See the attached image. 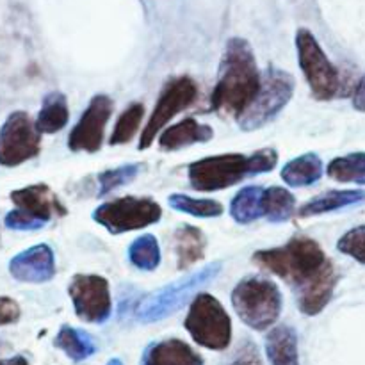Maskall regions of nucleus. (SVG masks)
Returning <instances> with one entry per match:
<instances>
[{
    "instance_id": "1",
    "label": "nucleus",
    "mask_w": 365,
    "mask_h": 365,
    "mask_svg": "<svg viewBox=\"0 0 365 365\" xmlns=\"http://www.w3.org/2000/svg\"><path fill=\"white\" fill-rule=\"evenodd\" d=\"M253 262L277 274L294 291L299 312L317 316L334 298L339 274L319 242L307 235H294L284 246L260 250Z\"/></svg>"
},
{
    "instance_id": "2",
    "label": "nucleus",
    "mask_w": 365,
    "mask_h": 365,
    "mask_svg": "<svg viewBox=\"0 0 365 365\" xmlns=\"http://www.w3.org/2000/svg\"><path fill=\"white\" fill-rule=\"evenodd\" d=\"M260 82L262 75L252 45L245 38H230L221 56L210 107L221 116H234L237 120L257 96Z\"/></svg>"
},
{
    "instance_id": "3",
    "label": "nucleus",
    "mask_w": 365,
    "mask_h": 365,
    "mask_svg": "<svg viewBox=\"0 0 365 365\" xmlns=\"http://www.w3.org/2000/svg\"><path fill=\"white\" fill-rule=\"evenodd\" d=\"M278 152L274 148H260L257 152L223 153L195 160L187 168L189 185L200 192L223 191L250 177L269 173L277 168Z\"/></svg>"
},
{
    "instance_id": "4",
    "label": "nucleus",
    "mask_w": 365,
    "mask_h": 365,
    "mask_svg": "<svg viewBox=\"0 0 365 365\" xmlns=\"http://www.w3.org/2000/svg\"><path fill=\"white\" fill-rule=\"evenodd\" d=\"M221 267H223V262L216 260V262L187 274V277L175 282V284H170L166 287L159 289V291L146 294L135 305V319L143 324H150L177 314L182 307L187 305L191 299H195V294L198 292L200 287L209 284L210 280H214L221 273Z\"/></svg>"
},
{
    "instance_id": "5",
    "label": "nucleus",
    "mask_w": 365,
    "mask_h": 365,
    "mask_svg": "<svg viewBox=\"0 0 365 365\" xmlns=\"http://www.w3.org/2000/svg\"><path fill=\"white\" fill-rule=\"evenodd\" d=\"M232 307L239 319L252 330H269L284 307L280 287L262 277H248L232 291Z\"/></svg>"
},
{
    "instance_id": "6",
    "label": "nucleus",
    "mask_w": 365,
    "mask_h": 365,
    "mask_svg": "<svg viewBox=\"0 0 365 365\" xmlns=\"http://www.w3.org/2000/svg\"><path fill=\"white\" fill-rule=\"evenodd\" d=\"M296 82L291 73L277 66H267L262 73L260 89L248 109L237 118L241 130H259L285 109L294 95Z\"/></svg>"
},
{
    "instance_id": "7",
    "label": "nucleus",
    "mask_w": 365,
    "mask_h": 365,
    "mask_svg": "<svg viewBox=\"0 0 365 365\" xmlns=\"http://www.w3.org/2000/svg\"><path fill=\"white\" fill-rule=\"evenodd\" d=\"M184 327L192 341L205 349L223 351L232 342V319L212 294H196L189 307Z\"/></svg>"
},
{
    "instance_id": "8",
    "label": "nucleus",
    "mask_w": 365,
    "mask_h": 365,
    "mask_svg": "<svg viewBox=\"0 0 365 365\" xmlns=\"http://www.w3.org/2000/svg\"><path fill=\"white\" fill-rule=\"evenodd\" d=\"M296 50H298L299 68L305 75L314 98L321 102L334 100L341 91V73L337 66L328 59L323 46L309 29H298Z\"/></svg>"
},
{
    "instance_id": "9",
    "label": "nucleus",
    "mask_w": 365,
    "mask_h": 365,
    "mask_svg": "<svg viewBox=\"0 0 365 365\" xmlns=\"http://www.w3.org/2000/svg\"><path fill=\"white\" fill-rule=\"evenodd\" d=\"M163 217V209L152 198L123 196L102 203L93 210V221L106 228L109 234L120 235L125 232L141 230L155 225Z\"/></svg>"
},
{
    "instance_id": "10",
    "label": "nucleus",
    "mask_w": 365,
    "mask_h": 365,
    "mask_svg": "<svg viewBox=\"0 0 365 365\" xmlns=\"http://www.w3.org/2000/svg\"><path fill=\"white\" fill-rule=\"evenodd\" d=\"M196 95H198V86L191 77L182 75V77L170 78L160 91L148 123L143 128L138 148L148 150L155 143L159 132L164 130L170 120H173L180 110L187 109L196 100Z\"/></svg>"
},
{
    "instance_id": "11",
    "label": "nucleus",
    "mask_w": 365,
    "mask_h": 365,
    "mask_svg": "<svg viewBox=\"0 0 365 365\" xmlns=\"http://www.w3.org/2000/svg\"><path fill=\"white\" fill-rule=\"evenodd\" d=\"M41 152V132L25 110H14L0 127V166L14 168Z\"/></svg>"
},
{
    "instance_id": "12",
    "label": "nucleus",
    "mask_w": 365,
    "mask_h": 365,
    "mask_svg": "<svg viewBox=\"0 0 365 365\" xmlns=\"http://www.w3.org/2000/svg\"><path fill=\"white\" fill-rule=\"evenodd\" d=\"M77 317L89 324H103L113 314L109 282L100 274H75L68 285Z\"/></svg>"
},
{
    "instance_id": "13",
    "label": "nucleus",
    "mask_w": 365,
    "mask_h": 365,
    "mask_svg": "<svg viewBox=\"0 0 365 365\" xmlns=\"http://www.w3.org/2000/svg\"><path fill=\"white\" fill-rule=\"evenodd\" d=\"M114 102L107 95H95L88 103L77 125L68 135V148L71 152L96 153L102 148L106 127L113 116Z\"/></svg>"
},
{
    "instance_id": "14",
    "label": "nucleus",
    "mask_w": 365,
    "mask_h": 365,
    "mask_svg": "<svg viewBox=\"0 0 365 365\" xmlns=\"http://www.w3.org/2000/svg\"><path fill=\"white\" fill-rule=\"evenodd\" d=\"M11 202L16 205L18 210L31 216L43 227L48 221L64 217L68 214V209L63 205L59 196L46 184H32L27 187L16 189L11 192Z\"/></svg>"
},
{
    "instance_id": "15",
    "label": "nucleus",
    "mask_w": 365,
    "mask_h": 365,
    "mask_svg": "<svg viewBox=\"0 0 365 365\" xmlns=\"http://www.w3.org/2000/svg\"><path fill=\"white\" fill-rule=\"evenodd\" d=\"M9 273L24 284H45L56 277V257L48 245H36L18 253L9 262Z\"/></svg>"
},
{
    "instance_id": "16",
    "label": "nucleus",
    "mask_w": 365,
    "mask_h": 365,
    "mask_svg": "<svg viewBox=\"0 0 365 365\" xmlns=\"http://www.w3.org/2000/svg\"><path fill=\"white\" fill-rule=\"evenodd\" d=\"M214 138L212 127L198 123L195 118H185L171 127L164 128L159 135V148L163 152H177L196 143H207Z\"/></svg>"
},
{
    "instance_id": "17",
    "label": "nucleus",
    "mask_w": 365,
    "mask_h": 365,
    "mask_svg": "<svg viewBox=\"0 0 365 365\" xmlns=\"http://www.w3.org/2000/svg\"><path fill=\"white\" fill-rule=\"evenodd\" d=\"M143 365H203V359L180 339L153 342L145 349Z\"/></svg>"
},
{
    "instance_id": "18",
    "label": "nucleus",
    "mask_w": 365,
    "mask_h": 365,
    "mask_svg": "<svg viewBox=\"0 0 365 365\" xmlns=\"http://www.w3.org/2000/svg\"><path fill=\"white\" fill-rule=\"evenodd\" d=\"M266 355L271 365H299L298 334L289 324L271 328L266 337Z\"/></svg>"
},
{
    "instance_id": "19",
    "label": "nucleus",
    "mask_w": 365,
    "mask_h": 365,
    "mask_svg": "<svg viewBox=\"0 0 365 365\" xmlns=\"http://www.w3.org/2000/svg\"><path fill=\"white\" fill-rule=\"evenodd\" d=\"M207 237L200 228L192 225H182L173 234V250L177 257V267L180 271L189 269L192 264L205 257Z\"/></svg>"
},
{
    "instance_id": "20",
    "label": "nucleus",
    "mask_w": 365,
    "mask_h": 365,
    "mask_svg": "<svg viewBox=\"0 0 365 365\" xmlns=\"http://www.w3.org/2000/svg\"><path fill=\"white\" fill-rule=\"evenodd\" d=\"M365 202V191L362 189H334L323 195H317L305 205L299 207L298 217H312L321 216V214L334 212V210L346 209V207L356 205V203Z\"/></svg>"
},
{
    "instance_id": "21",
    "label": "nucleus",
    "mask_w": 365,
    "mask_h": 365,
    "mask_svg": "<svg viewBox=\"0 0 365 365\" xmlns=\"http://www.w3.org/2000/svg\"><path fill=\"white\" fill-rule=\"evenodd\" d=\"M324 166L323 160L317 153H303V155L296 157V159L289 160L284 168H282V180L291 187H307L312 185L323 177Z\"/></svg>"
},
{
    "instance_id": "22",
    "label": "nucleus",
    "mask_w": 365,
    "mask_h": 365,
    "mask_svg": "<svg viewBox=\"0 0 365 365\" xmlns=\"http://www.w3.org/2000/svg\"><path fill=\"white\" fill-rule=\"evenodd\" d=\"M53 346L57 349H61L68 359L77 364L91 359L96 353V349H98L91 334H88L84 330H78V328L68 327V324L61 327V330L57 331Z\"/></svg>"
},
{
    "instance_id": "23",
    "label": "nucleus",
    "mask_w": 365,
    "mask_h": 365,
    "mask_svg": "<svg viewBox=\"0 0 365 365\" xmlns=\"http://www.w3.org/2000/svg\"><path fill=\"white\" fill-rule=\"evenodd\" d=\"M70 120V107L63 93L52 91L43 98L41 109L36 118V128L41 134H56L63 130Z\"/></svg>"
},
{
    "instance_id": "24",
    "label": "nucleus",
    "mask_w": 365,
    "mask_h": 365,
    "mask_svg": "<svg viewBox=\"0 0 365 365\" xmlns=\"http://www.w3.org/2000/svg\"><path fill=\"white\" fill-rule=\"evenodd\" d=\"M262 196L264 187H260V185H246V187H242L230 203L232 220L239 225H250L264 217Z\"/></svg>"
},
{
    "instance_id": "25",
    "label": "nucleus",
    "mask_w": 365,
    "mask_h": 365,
    "mask_svg": "<svg viewBox=\"0 0 365 365\" xmlns=\"http://www.w3.org/2000/svg\"><path fill=\"white\" fill-rule=\"evenodd\" d=\"M262 209L264 217L269 223H285L296 214V198L285 187L273 185V187L264 189Z\"/></svg>"
},
{
    "instance_id": "26",
    "label": "nucleus",
    "mask_w": 365,
    "mask_h": 365,
    "mask_svg": "<svg viewBox=\"0 0 365 365\" xmlns=\"http://www.w3.org/2000/svg\"><path fill=\"white\" fill-rule=\"evenodd\" d=\"M328 177L344 184L365 185V152L348 153V155L335 157L327 168Z\"/></svg>"
},
{
    "instance_id": "27",
    "label": "nucleus",
    "mask_w": 365,
    "mask_h": 365,
    "mask_svg": "<svg viewBox=\"0 0 365 365\" xmlns=\"http://www.w3.org/2000/svg\"><path fill=\"white\" fill-rule=\"evenodd\" d=\"M128 260L141 271H155L160 264V246L155 235L145 234L128 246Z\"/></svg>"
},
{
    "instance_id": "28",
    "label": "nucleus",
    "mask_w": 365,
    "mask_h": 365,
    "mask_svg": "<svg viewBox=\"0 0 365 365\" xmlns=\"http://www.w3.org/2000/svg\"><path fill=\"white\" fill-rule=\"evenodd\" d=\"M171 209L178 210V212L189 214L195 217H203V220H210V217H220L225 212L223 205L216 200H196L187 195H180L175 192L168 198Z\"/></svg>"
},
{
    "instance_id": "29",
    "label": "nucleus",
    "mask_w": 365,
    "mask_h": 365,
    "mask_svg": "<svg viewBox=\"0 0 365 365\" xmlns=\"http://www.w3.org/2000/svg\"><path fill=\"white\" fill-rule=\"evenodd\" d=\"M143 116H145V106L139 102L130 103V106L121 113V116L118 118L113 134H110L109 145L110 146L127 145V143L138 134L139 125H141L143 121Z\"/></svg>"
},
{
    "instance_id": "30",
    "label": "nucleus",
    "mask_w": 365,
    "mask_h": 365,
    "mask_svg": "<svg viewBox=\"0 0 365 365\" xmlns=\"http://www.w3.org/2000/svg\"><path fill=\"white\" fill-rule=\"evenodd\" d=\"M141 164H125V166L106 170L98 175V196H106L113 192L114 189L121 187L125 184H130L141 171Z\"/></svg>"
},
{
    "instance_id": "31",
    "label": "nucleus",
    "mask_w": 365,
    "mask_h": 365,
    "mask_svg": "<svg viewBox=\"0 0 365 365\" xmlns=\"http://www.w3.org/2000/svg\"><path fill=\"white\" fill-rule=\"evenodd\" d=\"M337 250L365 266V225L346 232L337 242Z\"/></svg>"
},
{
    "instance_id": "32",
    "label": "nucleus",
    "mask_w": 365,
    "mask_h": 365,
    "mask_svg": "<svg viewBox=\"0 0 365 365\" xmlns=\"http://www.w3.org/2000/svg\"><path fill=\"white\" fill-rule=\"evenodd\" d=\"M221 365H264V364L255 342L250 341V339H242V341L235 346L234 351L223 360V364Z\"/></svg>"
},
{
    "instance_id": "33",
    "label": "nucleus",
    "mask_w": 365,
    "mask_h": 365,
    "mask_svg": "<svg viewBox=\"0 0 365 365\" xmlns=\"http://www.w3.org/2000/svg\"><path fill=\"white\" fill-rule=\"evenodd\" d=\"M4 225H6L7 228H11V230H24V232L39 230V228H43L41 223H38V221L32 220L31 216H27V214H24L18 209L7 212V216L4 217Z\"/></svg>"
},
{
    "instance_id": "34",
    "label": "nucleus",
    "mask_w": 365,
    "mask_h": 365,
    "mask_svg": "<svg viewBox=\"0 0 365 365\" xmlns=\"http://www.w3.org/2000/svg\"><path fill=\"white\" fill-rule=\"evenodd\" d=\"M20 305L9 296H0V327L14 324L20 321Z\"/></svg>"
},
{
    "instance_id": "35",
    "label": "nucleus",
    "mask_w": 365,
    "mask_h": 365,
    "mask_svg": "<svg viewBox=\"0 0 365 365\" xmlns=\"http://www.w3.org/2000/svg\"><path fill=\"white\" fill-rule=\"evenodd\" d=\"M353 107L360 113H365V75L356 84L355 93H353Z\"/></svg>"
},
{
    "instance_id": "36",
    "label": "nucleus",
    "mask_w": 365,
    "mask_h": 365,
    "mask_svg": "<svg viewBox=\"0 0 365 365\" xmlns=\"http://www.w3.org/2000/svg\"><path fill=\"white\" fill-rule=\"evenodd\" d=\"M0 365H29L27 359L21 355L13 356V359H7V360H0Z\"/></svg>"
},
{
    "instance_id": "37",
    "label": "nucleus",
    "mask_w": 365,
    "mask_h": 365,
    "mask_svg": "<svg viewBox=\"0 0 365 365\" xmlns=\"http://www.w3.org/2000/svg\"><path fill=\"white\" fill-rule=\"evenodd\" d=\"M106 365H123V362H121L120 359H110L109 362H107Z\"/></svg>"
}]
</instances>
